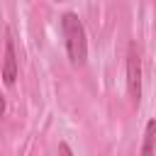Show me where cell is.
Returning a JSON list of instances; mask_svg holds the SVG:
<instances>
[{
  "instance_id": "6da1fadb",
  "label": "cell",
  "mask_w": 156,
  "mask_h": 156,
  "mask_svg": "<svg viewBox=\"0 0 156 156\" xmlns=\"http://www.w3.org/2000/svg\"><path fill=\"white\" fill-rule=\"evenodd\" d=\"M61 29L66 39V51L73 66H83L88 58V39H85V27L78 20L76 12H66L61 17Z\"/></svg>"
},
{
  "instance_id": "7a4b0ae2",
  "label": "cell",
  "mask_w": 156,
  "mask_h": 156,
  "mask_svg": "<svg viewBox=\"0 0 156 156\" xmlns=\"http://www.w3.org/2000/svg\"><path fill=\"white\" fill-rule=\"evenodd\" d=\"M127 88H129L132 105L136 107L139 100H141V58H139V51H136L134 41L127 49Z\"/></svg>"
},
{
  "instance_id": "3957f363",
  "label": "cell",
  "mask_w": 156,
  "mask_h": 156,
  "mask_svg": "<svg viewBox=\"0 0 156 156\" xmlns=\"http://www.w3.org/2000/svg\"><path fill=\"white\" fill-rule=\"evenodd\" d=\"M2 78H5L7 85H12L15 78H17V56H15V44H12L10 32H5V66H2Z\"/></svg>"
},
{
  "instance_id": "277c9868",
  "label": "cell",
  "mask_w": 156,
  "mask_h": 156,
  "mask_svg": "<svg viewBox=\"0 0 156 156\" xmlns=\"http://www.w3.org/2000/svg\"><path fill=\"white\" fill-rule=\"evenodd\" d=\"M156 154V122L149 119L146 129H144V144H141V154L139 156H154Z\"/></svg>"
},
{
  "instance_id": "5b68a950",
  "label": "cell",
  "mask_w": 156,
  "mask_h": 156,
  "mask_svg": "<svg viewBox=\"0 0 156 156\" xmlns=\"http://www.w3.org/2000/svg\"><path fill=\"white\" fill-rule=\"evenodd\" d=\"M58 154H61V156H73V154H71V146H68L66 141L58 144Z\"/></svg>"
}]
</instances>
